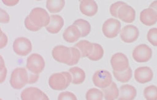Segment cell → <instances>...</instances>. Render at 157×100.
<instances>
[{"instance_id":"obj_1","label":"cell","mask_w":157,"mask_h":100,"mask_svg":"<svg viewBox=\"0 0 157 100\" xmlns=\"http://www.w3.org/2000/svg\"><path fill=\"white\" fill-rule=\"evenodd\" d=\"M72 83V77L69 72L63 71L52 74L48 80L50 88L56 91L66 90Z\"/></svg>"},{"instance_id":"obj_2","label":"cell","mask_w":157,"mask_h":100,"mask_svg":"<svg viewBox=\"0 0 157 100\" xmlns=\"http://www.w3.org/2000/svg\"><path fill=\"white\" fill-rule=\"evenodd\" d=\"M29 82L28 70L24 68H17L12 71L10 83L12 88L20 90Z\"/></svg>"},{"instance_id":"obj_3","label":"cell","mask_w":157,"mask_h":100,"mask_svg":"<svg viewBox=\"0 0 157 100\" xmlns=\"http://www.w3.org/2000/svg\"><path fill=\"white\" fill-rule=\"evenodd\" d=\"M29 16L32 23L40 28L46 27L50 20V16L47 11L42 8H33L30 12Z\"/></svg>"},{"instance_id":"obj_4","label":"cell","mask_w":157,"mask_h":100,"mask_svg":"<svg viewBox=\"0 0 157 100\" xmlns=\"http://www.w3.org/2000/svg\"><path fill=\"white\" fill-rule=\"evenodd\" d=\"M121 24L119 20L109 18L104 23L102 31L104 36L108 38H114L121 31Z\"/></svg>"},{"instance_id":"obj_5","label":"cell","mask_w":157,"mask_h":100,"mask_svg":"<svg viewBox=\"0 0 157 100\" xmlns=\"http://www.w3.org/2000/svg\"><path fill=\"white\" fill-rule=\"evenodd\" d=\"M26 66L29 71L40 74L45 68V62L40 55L33 53L28 57Z\"/></svg>"},{"instance_id":"obj_6","label":"cell","mask_w":157,"mask_h":100,"mask_svg":"<svg viewBox=\"0 0 157 100\" xmlns=\"http://www.w3.org/2000/svg\"><path fill=\"white\" fill-rule=\"evenodd\" d=\"M13 49L17 55L25 56L32 52V44L30 40L27 38L19 37L14 41Z\"/></svg>"},{"instance_id":"obj_7","label":"cell","mask_w":157,"mask_h":100,"mask_svg":"<svg viewBox=\"0 0 157 100\" xmlns=\"http://www.w3.org/2000/svg\"><path fill=\"white\" fill-rule=\"evenodd\" d=\"M153 52L146 44H141L135 47L133 52V58L138 62H146L150 60Z\"/></svg>"},{"instance_id":"obj_8","label":"cell","mask_w":157,"mask_h":100,"mask_svg":"<svg viewBox=\"0 0 157 100\" xmlns=\"http://www.w3.org/2000/svg\"><path fill=\"white\" fill-rule=\"evenodd\" d=\"M93 81L94 84L99 88H105L113 82L112 75L108 71L100 70L94 73Z\"/></svg>"},{"instance_id":"obj_9","label":"cell","mask_w":157,"mask_h":100,"mask_svg":"<svg viewBox=\"0 0 157 100\" xmlns=\"http://www.w3.org/2000/svg\"><path fill=\"white\" fill-rule=\"evenodd\" d=\"M52 54L55 60L67 65L71 57V48L62 45L57 46L54 48Z\"/></svg>"},{"instance_id":"obj_10","label":"cell","mask_w":157,"mask_h":100,"mask_svg":"<svg viewBox=\"0 0 157 100\" xmlns=\"http://www.w3.org/2000/svg\"><path fill=\"white\" fill-rule=\"evenodd\" d=\"M120 33L121 40L126 43L135 42L137 40L140 35V32L137 27L132 24L126 25L121 30Z\"/></svg>"},{"instance_id":"obj_11","label":"cell","mask_w":157,"mask_h":100,"mask_svg":"<svg viewBox=\"0 0 157 100\" xmlns=\"http://www.w3.org/2000/svg\"><path fill=\"white\" fill-rule=\"evenodd\" d=\"M20 97L23 100L49 99V98L44 92L36 87H29L25 89L21 92Z\"/></svg>"},{"instance_id":"obj_12","label":"cell","mask_w":157,"mask_h":100,"mask_svg":"<svg viewBox=\"0 0 157 100\" xmlns=\"http://www.w3.org/2000/svg\"><path fill=\"white\" fill-rule=\"evenodd\" d=\"M129 60L124 53H115L111 58V65L113 71L117 72L123 71L129 66Z\"/></svg>"},{"instance_id":"obj_13","label":"cell","mask_w":157,"mask_h":100,"mask_svg":"<svg viewBox=\"0 0 157 100\" xmlns=\"http://www.w3.org/2000/svg\"><path fill=\"white\" fill-rule=\"evenodd\" d=\"M134 77L135 80L139 83L145 84L152 80L153 72L150 67L141 66L135 70Z\"/></svg>"},{"instance_id":"obj_14","label":"cell","mask_w":157,"mask_h":100,"mask_svg":"<svg viewBox=\"0 0 157 100\" xmlns=\"http://www.w3.org/2000/svg\"><path fill=\"white\" fill-rule=\"evenodd\" d=\"M117 15H118L117 18L122 20L123 22L131 23L135 20L136 12L133 8L124 3L119 9Z\"/></svg>"},{"instance_id":"obj_15","label":"cell","mask_w":157,"mask_h":100,"mask_svg":"<svg viewBox=\"0 0 157 100\" xmlns=\"http://www.w3.org/2000/svg\"><path fill=\"white\" fill-rule=\"evenodd\" d=\"M140 20L146 26H152L157 23V12L150 7L144 9L140 12Z\"/></svg>"},{"instance_id":"obj_16","label":"cell","mask_w":157,"mask_h":100,"mask_svg":"<svg viewBox=\"0 0 157 100\" xmlns=\"http://www.w3.org/2000/svg\"><path fill=\"white\" fill-rule=\"evenodd\" d=\"M80 2V11L84 15L91 17L98 12V6L94 0H82Z\"/></svg>"},{"instance_id":"obj_17","label":"cell","mask_w":157,"mask_h":100,"mask_svg":"<svg viewBox=\"0 0 157 100\" xmlns=\"http://www.w3.org/2000/svg\"><path fill=\"white\" fill-rule=\"evenodd\" d=\"M63 24L64 21L62 16L57 15H53L50 16V22L45 28L51 34H57L62 30Z\"/></svg>"},{"instance_id":"obj_18","label":"cell","mask_w":157,"mask_h":100,"mask_svg":"<svg viewBox=\"0 0 157 100\" xmlns=\"http://www.w3.org/2000/svg\"><path fill=\"white\" fill-rule=\"evenodd\" d=\"M81 37V33L75 24H72L65 30L63 33V40L68 43H74Z\"/></svg>"},{"instance_id":"obj_19","label":"cell","mask_w":157,"mask_h":100,"mask_svg":"<svg viewBox=\"0 0 157 100\" xmlns=\"http://www.w3.org/2000/svg\"><path fill=\"white\" fill-rule=\"evenodd\" d=\"M120 93L117 99L119 100H132L137 95L135 88L131 84H123L120 88Z\"/></svg>"},{"instance_id":"obj_20","label":"cell","mask_w":157,"mask_h":100,"mask_svg":"<svg viewBox=\"0 0 157 100\" xmlns=\"http://www.w3.org/2000/svg\"><path fill=\"white\" fill-rule=\"evenodd\" d=\"M72 77V83L74 84H82L86 79V73L84 71L79 67H72L69 69Z\"/></svg>"},{"instance_id":"obj_21","label":"cell","mask_w":157,"mask_h":100,"mask_svg":"<svg viewBox=\"0 0 157 100\" xmlns=\"http://www.w3.org/2000/svg\"><path fill=\"white\" fill-rule=\"evenodd\" d=\"M102 91L104 94V98L107 100H114L117 99L120 93L118 88L113 81L108 87L102 89Z\"/></svg>"},{"instance_id":"obj_22","label":"cell","mask_w":157,"mask_h":100,"mask_svg":"<svg viewBox=\"0 0 157 100\" xmlns=\"http://www.w3.org/2000/svg\"><path fill=\"white\" fill-rule=\"evenodd\" d=\"M74 46L79 50L81 58L88 57L93 49V43L87 40H82L77 43Z\"/></svg>"},{"instance_id":"obj_23","label":"cell","mask_w":157,"mask_h":100,"mask_svg":"<svg viewBox=\"0 0 157 100\" xmlns=\"http://www.w3.org/2000/svg\"><path fill=\"white\" fill-rule=\"evenodd\" d=\"M65 0H47L46 7L51 13H57L65 6Z\"/></svg>"},{"instance_id":"obj_24","label":"cell","mask_w":157,"mask_h":100,"mask_svg":"<svg viewBox=\"0 0 157 100\" xmlns=\"http://www.w3.org/2000/svg\"><path fill=\"white\" fill-rule=\"evenodd\" d=\"M113 75L115 78L121 83L128 82L133 76V72L129 66L125 70L120 72L113 71Z\"/></svg>"},{"instance_id":"obj_25","label":"cell","mask_w":157,"mask_h":100,"mask_svg":"<svg viewBox=\"0 0 157 100\" xmlns=\"http://www.w3.org/2000/svg\"><path fill=\"white\" fill-rule=\"evenodd\" d=\"M73 24L76 25L79 29L81 33V37H86L90 33L91 26L87 21L84 19H78L75 20Z\"/></svg>"},{"instance_id":"obj_26","label":"cell","mask_w":157,"mask_h":100,"mask_svg":"<svg viewBox=\"0 0 157 100\" xmlns=\"http://www.w3.org/2000/svg\"><path fill=\"white\" fill-rule=\"evenodd\" d=\"M93 49L90 55L87 57L90 60L97 61L102 59L104 55V49L102 46L98 43H93Z\"/></svg>"},{"instance_id":"obj_27","label":"cell","mask_w":157,"mask_h":100,"mask_svg":"<svg viewBox=\"0 0 157 100\" xmlns=\"http://www.w3.org/2000/svg\"><path fill=\"white\" fill-rule=\"evenodd\" d=\"M86 98L87 100H102L104 98V94L99 89L90 88L87 91Z\"/></svg>"},{"instance_id":"obj_28","label":"cell","mask_w":157,"mask_h":100,"mask_svg":"<svg viewBox=\"0 0 157 100\" xmlns=\"http://www.w3.org/2000/svg\"><path fill=\"white\" fill-rule=\"evenodd\" d=\"M145 99L148 100H157V86L150 85L146 87L143 91Z\"/></svg>"},{"instance_id":"obj_29","label":"cell","mask_w":157,"mask_h":100,"mask_svg":"<svg viewBox=\"0 0 157 100\" xmlns=\"http://www.w3.org/2000/svg\"><path fill=\"white\" fill-rule=\"evenodd\" d=\"M71 57L70 61L69 62L67 65L74 66L77 64L78 61H79L81 58V54L79 50L75 46L71 47Z\"/></svg>"},{"instance_id":"obj_30","label":"cell","mask_w":157,"mask_h":100,"mask_svg":"<svg viewBox=\"0 0 157 100\" xmlns=\"http://www.w3.org/2000/svg\"><path fill=\"white\" fill-rule=\"evenodd\" d=\"M147 40L153 46H157V28L150 29L147 33Z\"/></svg>"},{"instance_id":"obj_31","label":"cell","mask_w":157,"mask_h":100,"mask_svg":"<svg viewBox=\"0 0 157 100\" xmlns=\"http://www.w3.org/2000/svg\"><path fill=\"white\" fill-rule=\"evenodd\" d=\"M1 61H0V70H1V74H0V83H3L6 78L7 75V68L5 66V61L3 59V58L1 56Z\"/></svg>"},{"instance_id":"obj_32","label":"cell","mask_w":157,"mask_h":100,"mask_svg":"<svg viewBox=\"0 0 157 100\" xmlns=\"http://www.w3.org/2000/svg\"><path fill=\"white\" fill-rule=\"evenodd\" d=\"M124 3L123 2H117L113 3L110 6V8H109L111 15L114 18H118V15H117V13H118V10Z\"/></svg>"},{"instance_id":"obj_33","label":"cell","mask_w":157,"mask_h":100,"mask_svg":"<svg viewBox=\"0 0 157 100\" xmlns=\"http://www.w3.org/2000/svg\"><path fill=\"white\" fill-rule=\"evenodd\" d=\"M25 28H27L28 30H29L30 31H33V32L38 31L41 29L40 28L38 27L34 23H32V21L30 20L29 16L25 20Z\"/></svg>"},{"instance_id":"obj_34","label":"cell","mask_w":157,"mask_h":100,"mask_svg":"<svg viewBox=\"0 0 157 100\" xmlns=\"http://www.w3.org/2000/svg\"><path fill=\"white\" fill-rule=\"evenodd\" d=\"M76 96L70 91H63L59 94L58 96L59 100H77Z\"/></svg>"},{"instance_id":"obj_35","label":"cell","mask_w":157,"mask_h":100,"mask_svg":"<svg viewBox=\"0 0 157 100\" xmlns=\"http://www.w3.org/2000/svg\"><path fill=\"white\" fill-rule=\"evenodd\" d=\"M10 18L8 12L4 9H0V22L2 23H8L10 22Z\"/></svg>"},{"instance_id":"obj_36","label":"cell","mask_w":157,"mask_h":100,"mask_svg":"<svg viewBox=\"0 0 157 100\" xmlns=\"http://www.w3.org/2000/svg\"><path fill=\"white\" fill-rule=\"evenodd\" d=\"M8 38L6 34L3 33L2 30L0 32V48L3 49L8 44Z\"/></svg>"},{"instance_id":"obj_37","label":"cell","mask_w":157,"mask_h":100,"mask_svg":"<svg viewBox=\"0 0 157 100\" xmlns=\"http://www.w3.org/2000/svg\"><path fill=\"white\" fill-rule=\"evenodd\" d=\"M29 73V82L28 84H34L38 81L39 79V74L32 73L28 70Z\"/></svg>"},{"instance_id":"obj_38","label":"cell","mask_w":157,"mask_h":100,"mask_svg":"<svg viewBox=\"0 0 157 100\" xmlns=\"http://www.w3.org/2000/svg\"><path fill=\"white\" fill-rule=\"evenodd\" d=\"M20 0H2V2L7 6H14L17 5Z\"/></svg>"},{"instance_id":"obj_39","label":"cell","mask_w":157,"mask_h":100,"mask_svg":"<svg viewBox=\"0 0 157 100\" xmlns=\"http://www.w3.org/2000/svg\"><path fill=\"white\" fill-rule=\"evenodd\" d=\"M150 7L153 8V9H155L156 11V12H157V0H155V1L153 2L150 5Z\"/></svg>"},{"instance_id":"obj_40","label":"cell","mask_w":157,"mask_h":100,"mask_svg":"<svg viewBox=\"0 0 157 100\" xmlns=\"http://www.w3.org/2000/svg\"><path fill=\"white\" fill-rule=\"evenodd\" d=\"M36 1H42V0H36Z\"/></svg>"},{"instance_id":"obj_41","label":"cell","mask_w":157,"mask_h":100,"mask_svg":"<svg viewBox=\"0 0 157 100\" xmlns=\"http://www.w3.org/2000/svg\"><path fill=\"white\" fill-rule=\"evenodd\" d=\"M78 1H79V2H81V1H82V0H78Z\"/></svg>"}]
</instances>
